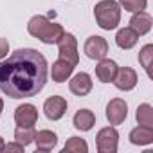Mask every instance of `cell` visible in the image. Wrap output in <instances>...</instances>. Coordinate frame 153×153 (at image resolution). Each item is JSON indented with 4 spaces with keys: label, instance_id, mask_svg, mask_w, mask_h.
Returning <instances> with one entry per match:
<instances>
[{
    "label": "cell",
    "instance_id": "6da1fadb",
    "mask_svg": "<svg viewBox=\"0 0 153 153\" xmlns=\"http://www.w3.org/2000/svg\"><path fill=\"white\" fill-rule=\"evenodd\" d=\"M49 65L36 49H18L7 59L0 61V92L25 99L40 94L47 83Z\"/></svg>",
    "mask_w": 153,
    "mask_h": 153
},
{
    "label": "cell",
    "instance_id": "7a4b0ae2",
    "mask_svg": "<svg viewBox=\"0 0 153 153\" xmlns=\"http://www.w3.org/2000/svg\"><path fill=\"white\" fill-rule=\"evenodd\" d=\"M27 33L31 36H34L36 40H40L42 43L45 45H54L59 42V38L63 36L65 29L59 25V24H54L51 22L47 16L43 15H36L29 20L27 24Z\"/></svg>",
    "mask_w": 153,
    "mask_h": 153
},
{
    "label": "cell",
    "instance_id": "3957f363",
    "mask_svg": "<svg viewBox=\"0 0 153 153\" xmlns=\"http://www.w3.org/2000/svg\"><path fill=\"white\" fill-rule=\"evenodd\" d=\"M94 16L101 29L114 31L121 22V6L115 0H101L94 7Z\"/></svg>",
    "mask_w": 153,
    "mask_h": 153
},
{
    "label": "cell",
    "instance_id": "277c9868",
    "mask_svg": "<svg viewBox=\"0 0 153 153\" xmlns=\"http://www.w3.org/2000/svg\"><path fill=\"white\" fill-rule=\"evenodd\" d=\"M58 45V52H59V58L72 63L74 67L79 63V52H78V40L72 33H63V36L59 38V42L56 43Z\"/></svg>",
    "mask_w": 153,
    "mask_h": 153
},
{
    "label": "cell",
    "instance_id": "5b68a950",
    "mask_svg": "<svg viewBox=\"0 0 153 153\" xmlns=\"http://www.w3.org/2000/svg\"><path fill=\"white\" fill-rule=\"evenodd\" d=\"M119 144V133L114 126L101 128L96 137V146L99 153H115Z\"/></svg>",
    "mask_w": 153,
    "mask_h": 153
},
{
    "label": "cell",
    "instance_id": "8992f818",
    "mask_svg": "<svg viewBox=\"0 0 153 153\" xmlns=\"http://www.w3.org/2000/svg\"><path fill=\"white\" fill-rule=\"evenodd\" d=\"M83 52L87 54V58L99 61V59L106 58V54H108V42L103 36H97V34L88 36L85 45H83Z\"/></svg>",
    "mask_w": 153,
    "mask_h": 153
},
{
    "label": "cell",
    "instance_id": "52a82bcc",
    "mask_svg": "<svg viewBox=\"0 0 153 153\" xmlns=\"http://www.w3.org/2000/svg\"><path fill=\"white\" fill-rule=\"evenodd\" d=\"M67 112V99L61 96H51L43 103V114L49 121H59Z\"/></svg>",
    "mask_w": 153,
    "mask_h": 153
},
{
    "label": "cell",
    "instance_id": "ba28073f",
    "mask_svg": "<svg viewBox=\"0 0 153 153\" xmlns=\"http://www.w3.org/2000/svg\"><path fill=\"white\" fill-rule=\"evenodd\" d=\"M128 117V105L124 99L121 97H114L108 105H106V119L110 124H123L124 119Z\"/></svg>",
    "mask_w": 153,
    "mask_h": 153
},
{
    "label": "cell",
    "instance_id": "9c48e42d",
    "mask_svg": "<svg viewBox=\"0 0 153 153\" xmlns=\"http://www.w3.org/2000/svg\"><path fill=\"white\" fill-rule=\"evenodd\" d=\"M137 72L133 70V68H130V67H119L117 68V74H115V78H114V85L119 88V90H123V92H130V90H133L135 88V85H137Z\"/></svg>",
    "mask_w": 153,
    "mask_h": 153
},
{
    "label": "cell",
    "instance_id": "30bf717a",
    "mask_svg": "<svg viewBox=\"0 0 153 153\" xmlns=\"http://www.w3.org/2000/svg\"><path fill=\"white\" fill-rule=\"evenodd\" d=\"M92 78H90V74L87 72H78L74 76V78L70 79L68 83V88L74 96H78V97H83V96H88L90 90H92Z\"/></svg>",
    "mask_w": 153,
    "mask_h": 153
},
{
    "label": "cell",
    "instance_id": "8fae6325",
    "mask_svg": "<svg viewBox=\"0 0 153 153\" xmlns=\"http://www.w3.org/2000/svg\"><path fill=\"white\" fill-rule=\"evenodd\" d=\"M38 121V110L34 105L25 103L15 110V123L18 126H34Z\"/></svg>",
    "mask_w": 153,
    "mask_h": 153
},
{
    "label": "cell",
    "instance_id": "7c38bea8",
    "mask_svg": "<svg viewBox=\"0 0 153 153\" xmlns=\"http://www.w3.org/2000/svg\"><path fill=\"white\" fill-rule=\"evenodd\" d=\"M117 63L114 59H99V63L96 65V76H97V79L101 83H112L114 78H115V74H117Z\"/></svg>",
    "mask_w": 153,
    "mask_h": 153
},
{
    "label": "cell",
    "instance_id": "4fadbf2b",
    "mask_svg": "<svg viewBox=\"0 0 153 153\" xmlns=\"http://www.w3.org/2000/svg\"><path fill=\"white\" fill-rule=\"evenodd\" d=\"M151 25H153V20L151 16L146 13V11H139V13H133V16L130 18V27L139 34V36H144L151 31Z\"/></svg>",
    "mask_w": 153,
    "mask_h": 153
},
{
    "label": "cell",
    "instance_id": "5bb4252c",
    "mask_svg": "<svg viewBox=\"0 0 153 153\" xmlns=\"http://www.w3.org/2000/svg\"><path fill=\"white\" fill-rule=\"evenodd\" d=\"M72 72H74V65L72 63H68V61H65V59H56L54 63H52V67H51V76H52V81H56V83H63V81H67L70 76H72Z\"/></svg>",
    "mask_w": 153,
    "mask_h": 153
},
{
    "label": "cell",
    "instance_id": "9a60e30c",
    "mask_svg": "<svg viewBox=\"0 0 153 153\" xmlns=\"http://www.w3.org/2000/svg\"><path fill=\"white\" fill-rule=\"evenodd\" d=\"M72 121H74L76 130H79V131H90L94 128V124H96V115H94L92 110L81 108V110H78V112L74 114Z\"/></svg>",
    "mask_w": 153,
    "mask_h": 153
},
{
    "label": "cell",
    "instance_id": "2e32d148",
    "mask_svg": "<svg viewBox=\"0 0 153 153\" xmlns=\"http://www.w3.org/2000/svg\"><path fill=\"white\" fill-rule=\"evenodd\" d=\"M34 144L38 151H51L58 144V135L51 130H40L34 135Z\"/></svg>",
    "mask_w": 153,
    "mask_h": 153
},
{
    "label": "cell",
    "instance_id": "e0dca14e",
    "mask_svg": "<svg viewBox=\"0 0 153 153\" xmlns=\"http://www.w3.org/2000/svg\"><path fill=\"white\" fill-rule=\"evenodd\" d=\"M137 42H139V34H137L131 27L119 29V31H117V34H115V43H117V47H119V49L128 51V49L135 47V45H137Z\"/></svg>",
    "mask_w": 153,
    "mask_h": 153
},
{
    "label": "cell",
    "instance_id": "ac0fdd59",
    "mask_svg": "<svg viewBox=\"0 0 153 153\" xmlns=\"http://www.w3.org/2000/svg\"><path fill=\"white\" fill-rule=\"evenodd\" d=\"M130 142L135 146H148L153 142V128L149 126H137L130 131Z\"/></svg>",
    "mask_w": 153,
    "mask_h": 153
},
{
    "label": "cell",
    "instance_id": "d6986e66",
    "mask_svg": "<svg viewBox=\"0 0 153 153\" xmlns=\"http://www.w3.org/2000/svg\"><path fill=\"white\" fill-rule=\"evenodd\" d=\"M135 117H137V123L140 126L153 128V108H151V105H148V103L139 105L137 106V112H135Z\"/></svg>",
    "mask_w": 153,
    "mask_h": 153
},
{
    "label": "cell",
    "instance_id": "ffe728a7",
    "mask_svg": "<svg viewBox=\"0 0 153 153\" xmlns=\"http://www.w3.org/2000/svg\"><path fill=\"white\" fill-rule=\"evenodd\" d=\"M34 126H16L15 130V140L22 146H29L31 142H34Z\"/></svg>",
    "mask_w": 153,
    "mask_h": 153
},
{
    "label": "cell",
    "instance_id": "44dd1931",
    "mask_svg": "<svg viewBox=\"0 0 153 153\" xmlns=\"http://www.w3.org/2000/svg\"><path fill=\"white\" fill-rule=\"evenodd\" d=\"M65 153H87L88 151V144L85 139H79V137H70L63 148Z\"/></svg>",
    "mask_w": 153,
    "mask_h": 153
},
{
    "label": "cell",
    "instance_id": "7402d4cb",
    "mask_svg": "<svg viewBox=\"0 0 153 153\" xmlns=\"http://www.w3.org/2000/svg\"><path fill=\"white\" fill-rule=\"evenodd\" d=\"M151 59H153V45L148 43V45H144V47L140 49V52H139V63H140L142 68L148 72V76H151V70H149Z\"/></svg>",
    "mask_w": 153,
    "mask_h": 153
},
{
    "label": "cell",
    "instance_id": "603a6c76",
    "mask_svg": "<svg viewBox=\"0 0 153 153\" xmlns=\"http://www.w3.org/2000/svg\"><path fill=\"white\" fill-rule=\"evenodd\" d=\"M119 6H121V9H124V11L139 13V11H144V9H146L148 0H119Z\"/></svg>",
    "mask_w": 153,
    "mask_h": 153
},
{
    "label": "cell",
    "instance_id": "cb8c5ba5",
    "mask_svg": "<svg viewBox=\"0 0 153 153\" xmlns=\"http://www.w3.org/2000/svg\"><path fill=\"white\" fill-rule=\"evenodd\" d=\"M9 54V42L6 38H0V61Z\"/></svg>",
    "mask_w": 153,
    "mask_h": 153
},
{
    "label": "cell",
    "instance_id": "d4e9b609",
    "mask_svg": "<svg viewBox=\"0 0 153 153\" xmlns=\"http://www.w3.org/2000/svg\"><path fill=\"white\" fill-rule=\"evenodd\" d=\"M24 148L25 146H22L20 142H9V144H6L4 151H24Z\"/></svg>",
    "mask_w": 153,
    "mask_h": 153
},
{
    "label": "cell",
    "instance_id": "484cf974",
    "mask_svg": "<svg viewBox=\"0 0 153 153\" xmlns=\"http://www.w3.org/2000/svg\"><path fill=\"white\" fill-rule=\"evenodd\" d=\"M4 148H6V142H4V139H2V137H0V153L4 151Z\"/></svg>",
    "mask_w": 153,
    "mask_h": 153
},
{
    "label": "cell",
    "instance_id": "4316f807",
    "mask_svg": "<svg viewBox=\"0 0 153 153\" xmlns=\"http://www.w3.org/2000/svg\"><path fill=\"white\" fill-rule=\"evenodd\" d=\"M2 110H4V101H2V97H0V115H2Z\"/></svg>",
    "mask_w": 153,
    "mask_h": 153
}]
</instances>
